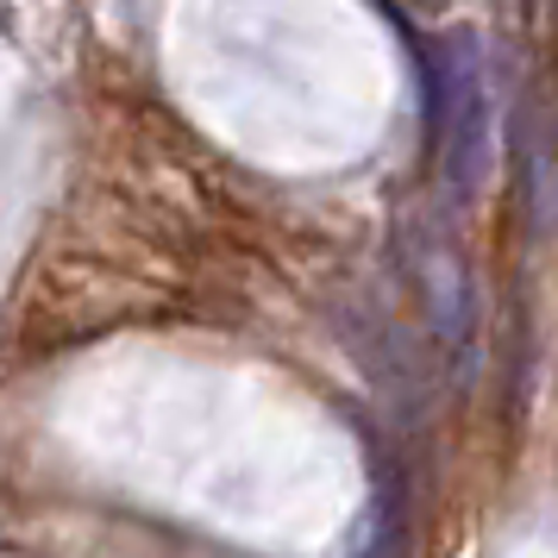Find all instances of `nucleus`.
Instances as JSON below:
<instances>
[{"label": "nucleus", "mask_w": 558, "mask_h": 558, "mask_svg": "<svg viewBox=\"0 0 558 558\" xmlns=\"http://www.w3.org/2000/svg\"><path fill=\"white\" fill-rule=\"evenodd\" d=\"M489 70L477 57V38L471 32H452L446 51L427 57V126L446 151V182L458 195L483 189L489 177Z\"/></svg>", "instance_id": "obj_1"}, {"label": "nucleus", "mask_w": 558, "mask_h": 558, "mask_svg": "<svg viewBox=\"0 0 558 558\" xmlns=\"http://www.w3.org/2000/svg\"><path fill=\"white\" fill-rule=\"evenodd\" d=\"M402 553H408V496L402 483L383 471L377 502H371V521H364V539H357L352 558H402Z\"/></svg>", "instance_id": "obj_2"}]
</instances>
